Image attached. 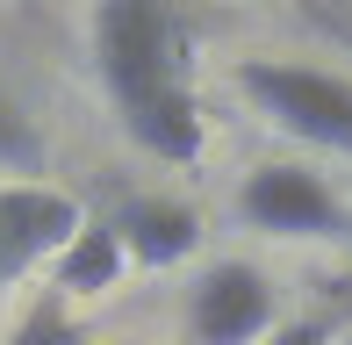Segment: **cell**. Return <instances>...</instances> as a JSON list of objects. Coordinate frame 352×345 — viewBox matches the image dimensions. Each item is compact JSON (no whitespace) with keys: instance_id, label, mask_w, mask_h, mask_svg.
<instances>
[{"instance_id":"cell-13","label":"cell","mask_w":352,"mask_h":345,"mask_svg":"<svg viewBox=\"0 0 352 345\" xmlns=\"http://www.w3.org/2000/svg\"><path fill=\"white\" fill-rule=\"evenodd\" d=\"M331 345H352V331H345V338H331Z\"/></svg>"},{"instance_id":"cell-8","label":"cell","mask_w":352,"mask_h":345,"mask_svg":"<svg viewBox=\"0 0 352 345\" xmlns=\"http://www.w3.org/2000/svg\"><path fill=\"white\" fill-rule=\"evenodd\" d=\"M122 266H130V259H122L116 230H108V223H79V238L51 259V295H58V302L108 295V288H122Z\"/></svg>"},{"instance_id":"cell-4","label":"cell","mask_w":352,"mask_h":345,"mask_svg":"<svg viewBox=\"0 0 352 345\" xmlns=\"http://www.w3.org/2000/svg\"><path fill=\"white\" fill-rule=\"evenodd\" d=\"M266 331H274V288L259 266L216 259L187 288V338L195 345H259Z\"/></svg>"},{"instance_id":"cell-11","label":"cell","mask_w":352,"mask_h":345,"mask_svg":"<svg viewBox=\"0 0 352 345\" xmlns=\"http://www.w3.org/2000/svg\"><path fill=\"white\" fill-rule=\"evenodd\" d=\"M331 338H338V331H331V324H274V331H266L259 345H331Z\"/></svg>"},{"instance_id":"cell-3","label":"cell","mask_w":352,"mask_h":345,"mask_svg":"<svg viewBox=\"0 0 352 345\" xmlns=\"http://www.w3.org/2000/svg\"><path fill=\"white\" fill-rule=\"evenodd\" d=\"M237 216H245L252 230H266V238H352V209L338 201V187L324 180V172L309 166H259L245 172V187H237Z\"/></svg>"},{"instance_id":"cell-1","label":"cell","mask_w":352,"mask_h":345,"mask_svg":"<svg viewBox=\"0 0 352 345\" xmlns=\"http://www.w3.org/2000/svg\"><path fill=\"white\" fill-rule=\"evenodd\" d=\"M237 93H245L274 130L352 159V80L345 72L302 65V58H245V65H237Z\"/></svg>"},{"instance_id":"cell-12","label":"cell","mask_w":352,"mask_h":345,"mask_svg":"<svg viewBox=\"0 0 352 345\" xmlns=\"http://www.w3.org/2000/svg\"><path fill=\"white\" fill-rule=\"evenodd\" d=\"M324 22H331V29H338V36H345V43H352V22H345V14H324Z\"/></svg>"},{"instance_id":"cell-9","label":"cell","mask_w":352,"mask_h":345,"mask_svg":"<svg viewBox=\"0 0 352 345\" xmlns=\"http://www.w3.org/2000/svg\"><path fill=\"white\" fill-rule=\"evenodd\" d=\"M43 166H51V144H43V130L8 101V93H0V172H14V180H36Z\"/></svg>"},{"instance_id":"cell-7","label":"cell","mask_w":352,"mask_h":345,"mask_svg":"<svg viewBox=\"0 0 352 345\" xmlns=\"http://www.w3.org/2000/svg\"><path fill=\"white\" fill-rule=\"evenodd\" d=\"M108 230H116L122 259L151 266V274H158V266H180L201 245V216L187 209V201H173V194H130Z\"/></svg>"},{"instance_id":"cell-2","label":"cell","mask_w":352,"mask_h":345,"mask_svg":"<svg viewBox=\"0 0 352 345\" xmlns=\"http://www.w3.org/2000/svg\"><path fill=\"white\" fill-rule=\"evenodd\" d=\"M87 43H94V72H101L108 101L144 87H173L187 58V22L158 0H101L87 14Z\"/></svg>"},{"instance_id":"cell-6","label":"cell","mask_w":352,"mask_h":345,"mask_svg":"<svg viewBox=\"0 0 352 345\" xmlns=\"http://www.w3.org/2000/svg\"><path fill=\"white\" fill-rule=\"evenodd\" d=\"M116 122H122V137H130L144 159H158V166H195L201 151H209V115H201V101H195L187 80L122 93Z\"/></svg>"},{"instance_id":"cell-10","label":"cell","mask_w":352,"mask_h":345,"mask_svg":"<svg viewBox=\"0 0 352 345\" xmlns=\"http://www.w3.org/2000/svg\"><path fill=\"white\" fill-rule=\"evenodd\" d=\"M8 345H87V338H79L72 309L58 302V295H43V302L29 309V317L14 324V331H8Z\"/></svg>"},{"instance_id":"cell-5","label":"cell","mask_w":352,"mask_h":345,"mask_svg":"<svg viewBox=\"0 0 352 345\" xmlns=\"http://www.w3.org/2000/svg\"><path fill=\"white\" fill-rule=\"evenodd\" d=\"M79 201L43 180H8L0 187V280H22L29 266H51L79 238Z\"/></svg>"}]
</instances>
